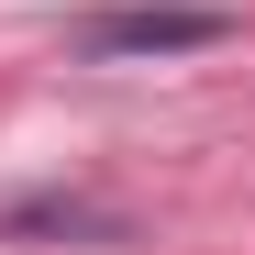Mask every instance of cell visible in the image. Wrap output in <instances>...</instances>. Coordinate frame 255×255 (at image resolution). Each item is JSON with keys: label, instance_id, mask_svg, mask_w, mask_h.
<instances>
[{"label": "cell", "instance_id": "1", "mask_svg": "<svg viewBox=\"0 0 255 255\" xmlns=\"http://www.w3.org/2000/svg\"><path fill=\"white\" fill-rule=\"evenodd\" d=\"M222 11H189V0H144V11H89L78 22V56L89 67H133V56H200L222 45Z\"/></svg>", "mask_w": 255, "mask_h": 255}]
</instances>
